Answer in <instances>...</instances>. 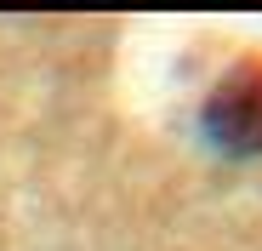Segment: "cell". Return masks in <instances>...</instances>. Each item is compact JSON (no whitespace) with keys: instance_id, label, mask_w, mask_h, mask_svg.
<instances>
[{"instance_id":"1","label":"cell","mask_w":262,"mask_h":251,"mask_svg":"<svg viewBox=\"0 0 262 251\" xmlns=\"http://www.w3.org/2000/svg\"><path fill=\"white\" fill-rule=\"evenodd\" d=\"M205 137L223 154H262V57L234 63L205 97Z\"/></svg>"}]
</instances>
